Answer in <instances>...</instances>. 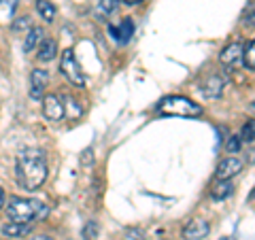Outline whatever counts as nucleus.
<instances>
[{"label": "nucleus", "mask_w": 255, "mask_h": 240, "mask_svg": "<svg viewBox=\"0 0 255 240\" xmlns=\"http://www.w3.org/2000/svg\"><path fill=\"white\" fill-rule=\"evenodd\" d=\"M243 64L249 70H253L255 68V41H249L247 45H243Z\"/></svg>", "instance_id": "a211bd4d"}, {"label": "nucleus", "mask_w": 255, "mask_h": 240, "mask_svg": "<svg viewBox=\"0 0 255 240\" xmlns=\"http://www.w3.org/2000/svg\"><path fill=\"white\" fill-rule=\"evenodd\" d=\"M43 34H45L43 28H30V30L26 32V43H23V51L28 53V51L34 49V47L43 41Z\"/></svg>", "instance_id": "dca6fc26"}, {"label": "nucleus", "mask_w": 255, "mask_h": 240, "mask_svg": "<svg viewBox=\"0 0 255 240\" xmlns=\"http://www.w3.org/2000/svg\"><path fill=\"white\" fill-rule=\"evenodd\" d=\"M219 240H230V238H219Z\"/></svg>", "instance_id": "c756f323"}, {"label": "nucleus", "mask_w": 255, "mask_h": 240, "mask_svg": "<svg viewBox=\"0 0 255 240\" xmlns=\"http://www.w3.org/2000/svg\"><path fill=\"white\" fill-rule=\"evenodd\" d=\"M226 149L230 153H238V149H241V138H238V136H230L228 142H226Z\"/></svg>", "instance_id": "5701e85b"}, {"label": "nucleus", "mask_w": 255, "mask_h": 240, "mask_svg": "<svg viewBox=\"0 0 255 240\" xmlns=\"http://www.w3.org/2000/svg\"><path fill=\"white\" fill-rule=\"evenodd\" d=\"M28 240H53L51 236H45V234H36V236H30Z\"/></svg>", "instance_id": "bb28decb"}, {"label": "nucleus", "mask_w": 255, "mask_h": 240, "mask_svg": "<svg viewBox=\"0 0 255 240\" xmlns=\"http://www.w3.org/2000/svg\"><path fill=\"white\" fill-rule=\"evenodd\" d=\"M243 166H245V164H243L238 157H226V159H221V162H219L215 177H217V181L232 179V177H236V174L243 170Z\"/></svg>", "instance_id": "0eeeda50"}, {"label": "nucleus", "mask_w": 255, "mask_h": 240, "mask_svg": "<svg viewBox=\"0 0 255 240\" xmlns=\"http://www.w3.org/2000/svg\"><path fill=\"white\" fill-rule=\"evenodd\" d=\"M219 60H221V64H226V66H230V68L245 66L243 64V45L241 43H230L226 49L221 51Z\"/></svg>", "instance_id": "6e6552de"}, {"label": "nucleus", "mask_w": 255, "mask_h": 240, "mask_svg": "<svg viewBox=\"0 0 255 240\" xmlns=\"http://www.w3.org/2000/svg\"><path fill=\"white\" fill-rule=\"evenodd\" d=\"M30 223H15V221H9L2 226V236L6 238H21V236H28L30 234Z\"/></svg>", "instance_id": "9b49d317"}, {"label": "nucleus", "mask_w": 255, "mask_h": 240, "mask_svg": "<svg viewBox=\"0 0 255 240\" xmlns=\"http://www.w3.org/2000/svg\"><path fill=\"white\" fill-rule=\"evenodd\" d=\"M60 70H62V75L66 77L75 87H83V85H85L81 66H79V62H77V58H75L73 49H64L62 60H60Z\"/></svg>", "instance_id": "20e7f679"}, {"label": "nucleus", "mask_w": 255, "mask_h": 240, "mask_svg": "<svg viewBox=\"0 0 255 240\" xmlns=\"http://www.w3.org/2000/svg\"><path fill=\"white\" fill-rule=\"evenodd\" d=\"M211 226L204 219H191L187 221V226L183 228V238L185 240H202L209 236Z\"/></svg>", "instance_id": "1a4fd4ad"}, {"label": "nucleus", "mask_w": 255, "mask_h": 240, "mask_svg": "<svg viewBox=\"0 0 255 240\" xmlns=\"http://www.w3.org/2000/svg\"><path fill=\"white\" fill-rule=\"evenodd\" d=\"M36 11L47 23H51L55 19V6L49 2V0H36Z\"/></svg>", "instance_id": "f3484780"}, {"label": "nucleus", "mask_w": 255, "mask_h": 240, "mask_svg": "<svg viewBox=\"0 0 255 240\" xmlns=\"http://www.w3.org/2000/svg\"><path fill=\"white\" fill-rule=\"evenodd\" d=\"M6 217L15 223H32L47 217V206L41 200H28V198H11L6 204Z\"/></svg>", "instance_id": "f03ea898"}, {"label": "nucleus", "mask_w": 255, "mask_h": 240, "mask_svg": "<svg viewBox=\"0 0 255 240\" xmlns=\"http://www.w3.org/2000/svg\"><path fill=\"white\" fill-rule=\"evenodd\" d=\"M81 164H83V166L94 164V151H92V149H85L83 153H81Z\"/></svg>", "instance_id": "393cba45"}, {"label": "nucleus", "mask_w": 255, "mask_h": 240, "mask_svg": "<svg viewBox=\"0 0 255 240\" xmlns=\"http://www.w3.org/2000/svg\"><path fill=\"white\" fill-rule=\"evenodd\" d=\"M47 83H49V75L43 68H34L30 73V96L34 100H43V94L47 90Z\"/></svg>", "instance_id": "423d86ee"}, {"label": "nucleus", "mask_w": 255, "mask_h": 240, "mask_svg": "<svg viewBox=\"0 0 255 240\" xmlns=\"http://www.w3.org/2000/svg\"><path fill=\"white\" fill-rule=\"evenodd\" d=\"M98 236V221H87L83 228V240H94Z\"/></svg>", "instance_id": "412c9836"}, {"label": "nucleus", "mask_w": 255, "mask_h": 240, "mask_svg": "<svg viewBox=\"0 0 255 240\" xmlns=\"http://www.w3.org/2000/svg\"><path fill=\"white\" fill-rule=\"evenodd\" d=\"M241 140H247V142H253V121H247L243 125V132L238 136Z\"/></svg>", "instance_id": "4be33fe9"}, {"label": "nucleus", "mask_w": 255, "mask_h": 240, "mask_svg": "<svg viewBox=\"0 0 255 240\" xmlns=\"http://www.w3.org/2000/svg\"><path fill=\"white\" fill-rule=\"evenodd\" d=\"M221 92H223V79L217 77V75L209 77L202 85V94L206 96V98H219Z\"/></svg>", "instance_id": "f8f14e48"}, {"label": "nucleus", "mask_w": 255, "mask_h": 240, "mask_svg": "<svg viewBox=\"0 0 255 240\" xmlns=\"http://www.w3.org/2000/svg\"><path fill=\"white\" fill-rule=\"evenodd\" d=\"M4 206V191H2V187H0V209Z\"/></svg>", "instance_id": "cd10ccee"}, {"label": "nucleus", "mask_w": 255, "mask_h": 240, "mask_svg": "<svg viewBox=\"0 0 255 240\" xmlns=\"http://www.w3.org/2000/svg\"><path fill=\"white\" fill-rule=\"evenodd\" d=\"M66 98V102H64V107H68V117L70 119H77V117H81V107L77 105V102L70 98V96H64Z\"/></svg>", "instance_id": "aec40b11"}, {"label": "nucleus", "mask_w": 255, "mask_h": 240, "mask_svg": "<svg viewBox=\"0 0 255 240\" xmlns=\"http://www.w3.org/2000/svg\"><path fill=\"white\" fill-rule=\"evenodd\" d=\"M157 113L166 117H200L202 107L185 96H168L157 105Z\"/></svg>", "instance_id": "7ed1b4c3"}, {"label": "nucleus", "mask_w": 255, "mask_h": 240, "mask_svg": "<svg viewBox=\"0 0 255 240\" xmlns=\"http://www.w3.org/2000/svg\"><path fill=\"white\" fill-rule=\"evenodd\" d=\"M126 4H138V2H142V0H124Z\"/></svg>", "instance_id": "c85d7f7f"}, {"label": "nucleus", "mask_w": 255, "mask_h": 240, "mask_svg": "<svg viewBox=\"0 0 255 240\" xmlns=\"http://www.w3.org/2000/svg\"><path fill=\"white\" fill-rule=\"evenodd\" d=\"M43 115L49 119V121H60L64 119V102L58 94H49L45 96L43 100Z\"/></svg>", "instance_id": "39448f33"}, {"label": "nucleus", "mask_w": 255, "mask_h": 240, "mask_svg": "<svg viewBox=\"0 0 255 240\" xmlns=\"http://www.w3.org/2000/svg\"><path fill=\"white\" fill-rule=\"evenodd\" d=\"M30 28H32V23H30L28 15H21V17H17L13 21V26H11V30L15 32V34H19V32H28Z\"/></svg>", "instance_id": "6ab92c4d"}, {"label": "nucleus", "mask_w": 255, "mask_h": 240, "mask_svg": "<svg viewBox=\"0 0 255 240\" xmlns=\"http://www.w3.org/2000/svg\"><path fill=\"white\" fill-rule=\"evenodd\" d=\"M232 191H234V185H232V181L230 179H226V181H219L217 185L213 187V191H211V196H213V200H226L228 196H232Z\"/></svg>", "instance_id": "2eb2a0df"}, {"label": "nucleus", "mask_w": 255, "mask_h": 240, "mask_svg": "<svg viewBox=\"0 0 255 240\" xmlns=\"http://www.w3.org/2000/svg\"><path fill=\"white\" fill-rule=\"evenodd\" d=\"M126 234H128V240H145V232H140V230L130 228Z\"/></svg>", "instance_id": "b1692460"}, {"label": "nucleus", "mask_w": 255, "mask_h": 240, "mask_svg": "<svg viewBox=\"0 0 255 240\" xmlns=\"http://www.w3.org/2000/svg\"><path fill=\"white\" fill-rule=\"evenodd\" d=\"M55 55H58V43L51 41V38H43L41 45H38V55L36 58L41 62H51Z\"/></svg>", "instance_id": "4468645a"}, {"label": "nucleus", "mask_w": 255, "mask_h": 240, "mask_svg": "<svg viewBox=\"0 0 255 240\" xmlns=\"http://www.w3.org/2000/svg\"><path fill=\"white\" fill-rule=\"evenodd\" d=\"M17 2H19V0H0V4H2V6H9V13H13V11H15V6H17Z\"/></svg>", "instance_id": "a878e982"}, {"label": "nucleus", "mask_w": 255, "mask_h": 240, "mask_svg": "<svg viewBox=\"0 0 255 240\" xmlns=\"http://www.w3.org/2000/svg\"><path fill=\"white\" fill-rule=\"evenodd\" d=\"M15 174H17V183L23 189L34 191L43 187L47 181V157L45 151L41 149H21L17 153V162H15Z\"/></svg>", "instance_id": "f257e3e1"}, {"label": "nucleus", "mask_w": 255, "mask_h": 240, "mask_svg": "<svg viewBox=\"0 0 255 240\" xmlns=\"http://www.w3.org/2000/svg\"><path fill=\"white\" fill-rule=\"evenodd\" d=\"M109 34H111V38H115L119 45H126L132 38V34H134V23H132V19H124L119 26H111L109 28Z\"/></svg>", "instance_id": "9d476101"}, {"label": "nucleus", "mask_w": 255, "mask_h": 240, "mask_svg": "<svg viewBox=\"0 0 255 240\" xmlns=\"http://www.w3.org/2000/svg\"><path fill=\"white\" fill-rule=\"evenodd\" d=\"M117 9H119V0H100L98 6L94 9V15H96V19L105 21V19H109Z\"/></svg>", "instance_id": "ddd939ff"}]
</instances>
